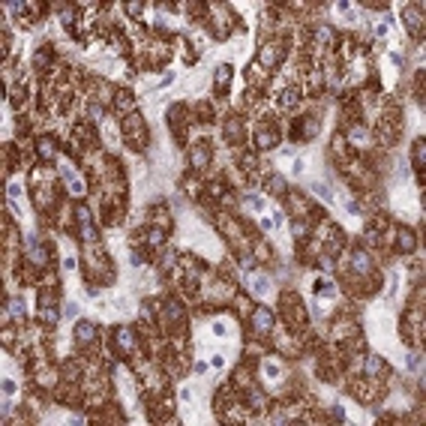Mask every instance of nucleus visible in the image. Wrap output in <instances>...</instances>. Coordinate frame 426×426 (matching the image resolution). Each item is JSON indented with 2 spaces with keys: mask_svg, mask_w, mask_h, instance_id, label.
<instances>
[{
  "mask_svg": "<svg viewBox=\"0 0 426 426\" xmlns=\"http://www.w3.org/2000/svg\"><path fill=\"white\" fill-rule=\"evenodd\" d=\"M261 369H264V375H270V378H279V375H282L276 363H261Z\"/></svg>",
  "mask_w": 426,
  "mask_h": 426,
  "instance_id": "23",
  "label": "nucleus"
},
{
  "mask_svg": "<svg viewBox=\"0 0 426 426\" xmlns=\"http://www.w3.org/2000/svg\"><path fill=\"white\" fill-rule=\"evenodd\" d=\"M312 189H315V192H318V195H321V198H324V201H333V192H330V189H327V186H324V183H312Z\"/></svg>",
  "mask_w": 426,
  "mask_h": 426,
  "instance_id": "22",
  "label": "nucleus"
},
{
  "mask_svg": "<svg viewBox=\"0 0 426 426\" xmlns=\"http://www.w3.org/2000/svg\"><path fill=\"white\" fill-rule=\"evenodd\" d=\"M300 102V93H297V87H288V90H282V96H279V105H285V108H294Z\"/></svg>",
  "mask_w": 426,
  "mask_h": 426,
  "instance_id": "14",
  "label": "nucleus"
},
{
  "mask_svg": "<svg viewBox=\"0 0 426 426\" xmlns=\"http://www.w3.org/2000/svg\"><path fill=\"white\" fill-rule=\"evenodd\" d=\"M189 159H192V165H195L198 171H201V168H207V165H210V159H213V150H210V144H207V141L195 144V147L189 150Z\"/></svg>",
  "mask_w": 426,
  "mask_h": 426,
  "instance_id": "5",
  "label": "nucleus"
},
{
  "mask_svg": "<svg viewBox=\"0 0 426 426\" xmlns=\"http://www.w3.org/2000/svg\"><path fill=\"white\" fill-rule=\"evenodd\" d=\"M63 312H66V315H78V306H75V303H69V306L63 309Z\"/></svg>",
  "mask_w": 426,
  "mask_h": 426,
  "instance_id": "29",
  "label": "nucleus"
},
{
  "mask_svg": "<svg viewBox=\"0 0 426 426\" xmlns=\"http://www.w3.org/2000/svg\"><path fill=\"white\" fill-rule=\"evenodd\" d=\"M51 60H54V51H51V45H42L39 51H36V57H33V66H36V69H42V66L48 69V66H51Z\"/></svg>",
  "mask_w": 426,
  "mask_h": 426,
  "instance_id": "12",
  "label": "nucleus"
},
{
  "mask_svg": "<svg viewBox=\"0 0 426 426\" xmlns=\"http://www.w3.org/2000/svg\"><path fill=\"white\" fill-rule=\"evenodd\" d=\"M3 390H6V393H15V381H3Z\"/></svg>",
  "mask_w": 426,
  "mask_h": 426,
  "instance_id": "30",
  "label": "nucleus"
},
{
  "mask_svg": "<svg viewBox=\"0 0 426 426\" xmlns=\"http://www.w3.org/2000/svg\"><path fill=\"white\" fill-rule=\"evenodd\" d=\"M231 75H234V69H231L228 63H219V66H216V93H228Z\"/></svg>",
  "mask_w": 426,
  "mask_h": 426,
  "instance_id": "9",
  "label": "nucleus"
},
{
  "mask_svg": "<svg viewBox=\"0 0 426 426\" xmlns=\"http://www.w3.org/2000/svg\"><path fill=\"white\" fill-rule=\"evenodd\" d=\"M210 363H213V366H216V369H219V366H222V363H225V360H222V354H213V360H210Z\"/></svg>",
  "mask_w": 426,
  "mask_h": 426,
  "instance_id": "32",
  "label": "nucleus"
},
{
  "mask_svg": "<svg viewBox=\"0 0 426 426\" xmlns=\"http://www.w3.org/2000/svg\"><path fill=\"white\" fill-rule=\"evenodd\" d=\"M6 306H9V315H15V318H24V303H21V300H9Z\"/></svg>",
  "mask_w": 426,
  "mask_h": 426,
  "instance_id": "21",
  "label": "nucleus"
},
{
  "mask_svg": "<svg viewBox=\"0 0 426 426\" xmlns=\"http://www.w3.org/2000/svg\"><path fill=\"white\" fill-rule=\"evenodd\" d=\"M267 285H270V279H267V276H249V288H252L255 294H264V291H267Z\"/></svg>",
  "mask_w": 426,
  "mask_h": 426,
  "instance_id": "18",
  "label": "nucleus"
},
{
  "mask_svg": "<svg viewBox=\"0 0 426 426\" xmlns=\"http://www.w3.org/2000/svg\"><path fill=\"white\" fill-rule=\"evenodd\" d=\"M126 12H129L132 18H135V15H141V3H129V6H126Z\"/></svg>",
  "mask_w": 426,
  "mask_h": 426,
  "instance_id": "26",
  "label": "nucleus"
},
{
  "mask_svg": "<svg viewBox=\"0 0 426 426\" xmlns=\"http://www.w3.org/2000/svg\"><path fill=\"white\" fill-rule=\"evenodd\" d=\"M213 333H216V336H228V327H225L222 321H213Z\"/></svg>",
  "mask_w": 426,
  "mask_h": 426,
  "instance_id": "25",
  "label": "nucleus"
},
{
  "mask_svg": "<svg viewBox=\"0 0 426 426\" xmlns=\"http://www.w3.org/2000/svg\"><path fill=\"white\" fill-rule=\"evenodd\" d=\"M267 189L273 192V195H282V192H285V180H282L279 174H270V177H267Z\"/></svg>",
  "mask_w": 426,
  "mask_h": 426,
  "instance_id": "16",
  "label": "nucleus"
},
{
  "mask_svg": "<svg viewBox=\"0 0 426 426\" xmlns=\"http://www.w3.org/2000/svg\"><path fill=\"white\" fill-rule=\"evenodd\" d=\"M36 153H39V159H54L57 156V144H54V138L51 135H42L39 141H36Z\"/></svg>",
  "mask_w": 426,
  "mask_h": 426,
  "instance_id": "7",
  "label": "nucleus"
},
{
  "mask_svg": "<svg viewBox=\"0 0 426 426\" xmlns=\"http://www.w3.org/2000/svg\"><path fill=\"white\" fill-rule=\"evenodd\" d=\"M396 246L402 249V252H411L414 246H417V240H414V234L408 228H396Z\"/></svg>",
  "mask_w": 426,
  "mask_h": 426,
  "instance_id": "10",
  "label": "nucleus"
},
{
  "mask_svg": "<svg viewBox=\"0 0 426 426\" xmlns=\"http://www.w3.org/2000/svg\"><path fill=\"white\" fill-rule=\"evenodd\" d=\"M18 195H21V183H12L9 186V198H18Z\"/></svg>",
  "mask_w": 426,
  "mask_h": 426,
  "instance_id": "28",
  "label": "nucleus"
},
{
  "mask_svg": "<svg viewBox=\"0 0 426 426\" xmlns=\"http://www.w3.org/2000/svg\"><path fill=\"white\" fill-rule=\"evenodd\" d=\"M135 345H138V336H135L132 327H117L114 330V351H117L120 357H132Z\"/></svg>",
  "mask_w": 426,
  "mask_h": 426,
  "instance_id": "1",
  "label": "nucleus"
},
{
  "mask_svg": "<svg viewBox=\"0 0 426 426\" xmlns=\"http://www.w3.org/2000/svg\"><path fill=\"white\" fill-rule=\"evenodd\" d=\"M291 234H294V237L303 243V240H306V234H309V222H303V219H294V222H291Z\"/></svg>",
  "mask_w": 426,
  "mask_h": 426,
  "instance_id": "15",
  "label": "nucleus"
},
{
  "mask_svg": "<svg viewBox=\"0 0 426 426\" xmlns=\"http://www.w3.org/2000/svg\"><path fill=\"white\" fill-rule=\"evenodd\" d=\"M414 168H417V171L423 168V141H420V138L414 141Z\"/></svg>",
  "mask_w": 426,
  "mask_h": 426,
  "instance_id": "20",
  "label": "nucleus"
},
{
  "mask_svg": "<svg viewBox=\"0 0 426 426\" xmlns=\"http://www.w3.org/2000/svg\"><path fill=\"white\" fill-rule=\"evenodd\" d=\"M225 141L228 144H240L243 141V126H240L237 117H228L225 120Z\"/></svg>",
  "mask_w": 426,
  "mask_h": 426,
  "instance_id": "8",
  "label": "nucleus"
},
{
  "mask_svg": "<svg viewBox=\"0 0 426 426\" xmlns=\"http://www.w3.org/2000/svg\"><path fill=\"white\" fill-rule=\"evenodd\" d=\"M246 204H249L252 210H264V198H258V195H249V198H246Z\"/></svg>",
  "mask_w": 426,
  "mask_h": 426,
  "instance_id": "24",
  "label": "nucleus"
},
{
  "mask_svg": "<svg viewBox=\"0 0 426 426\" xmlns=\"http://www.w3.org/2000/svg\"><path fill=\"white\" fill-rule=\"evenodd\" d=\"M24 102H27V87H24V84H18V87L12 90V105H15V108H21Z\"/></svg>",
  "mask_w": 426,
  "mask_h": 426,
  "instance_id": "19",
  "label": "nucleus"
},
{
  "mask_svg": "<svg viewBox=\"0 0 426 426\" xmlns=\"http://www.w3.org/2000/svg\"><path fill=\"white\" fill-rule=\"evenodd\" d=\"M369 141H372V135H369V129H366V126L354 123L351 129H348V144H351V147H366Z\"/></svg>",
  "mask_w": 426,
  "mask_h": 426,
  "instance_id": "6",
  "label": "nucleus"
},
{
  "mask_svg": "<svg viewBox=\"0 0 426 426\" xmlns=\"http://www.w3.org/2000/svg\"><path fill=\"white\" fill-rule=\"evenodd\" d=\"M252 333L255 336H270L273 333V312H270V309L258 306L252 312Z\"/></svg>",
  "mask_w": 426,
  "mask_h": 426,
  "instance_id": "2",
  "label": "nucleus"
},
{
  "mask_svg": "<svg viewBox=\"0 0 426 426\" xmlns=\"http://www.w3.org/2000/svg\"><path fill=\"white\" fill-rule=\"evenodd\" d=\"M246 405L255 408V411H258V408L264 411V408H267V396L258 390V387H249V390H246Z\"/></svg>",
  "mask_w": 426,
  "mask_h": 426,
  "instance_id": "11",
  "label": "nucleus"
},
{
  "mask_svg": "<svg viewBox=\"0 0 426 426\" xmlns=\"http://www.w3.org/2000/svg\"><path fill=\"white\" fill-rule=\"evenodd\" d=\"M93 342H96L93 321H78V324H75V345H78V348H93Z\"/></svg>",
  "mask_w": 426,
  "mask_h": 426,
  "instance_id": "4",
  "label": "nucleus"
},
{
  "mask_svg": "<svg viewBox=\"0 0 426 426\" xmlns=\"http://www.w3.org/2000/svg\"><path fill=\"white\" fill-rule=\"evenodd\" d=\"M408 369H420V354H411V357H408Z\"/></svg>",
  "mask_w": 426,
  "mask_h": 426,
  "instance_id": "27",
  "label": "nucleus"
},
{
  "mask_svg": "<svg viewBox=\"0 0 426 426\" xmlns=\"http://www.w3.org/2000/svg\"><path fill=\"white\" fill-rule=\"evenodd\" d=\"M117 105H120V111H129V108H135V96H132L129 90H120V93H117Z\"/></svg>",
  "mask_w": 426,
  "mask_h": 426,
  "instance_id": "17",
  "label": "nucleus"
},
{
  "mask_svg": "<svg viewBox=\"0 0 426 426\" xmlns=\"http://www.w3.org/2000/svg\"><path fill=\"white\" fill-rule=\"evenodd\" d=\"M276 141H279V129L273 123H261L258 126V132H255V147L258 150H273Z\"/></svg>",
  "mask_w": 426,
  "mask_h": 426,
  "instance_id": "3",
  "label": "nucleus"
},
{
  "mask_svg": "<svg viewBox=\"0 0 426 426\" xmlns=\"http://www.w3.org/2000/svg\"><path fill=\"white\" fill-rule=\"evenodd\" d=\"M402 18H408V27H411V33H414V36H420V6H411V9H405V12H402Z\"/></svg>",
  "mask_w": 426,
  "mask_h": 426,
  "instance_id": "13",
  "label": "nucleus"
},
{
  "mask_svg": "<svg viewBox=\"0 0 426 426\" xmlns=\"http://www.w3.org/2000/svg\"><path fill=\"white\" fill-rule=\"evenodd\" d=\"M375 33H378V36H384V33H387V24H384V21H381V24H375Z\"/></svg>",
  "mask_w": 426,
  "mask_h": 426,
  "instance_id": "31",
  "label": "nucleus"
}]
</instances>
